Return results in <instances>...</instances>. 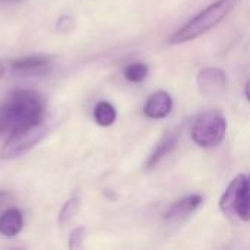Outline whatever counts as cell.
<instances>
[{"mask_svg": "<svg viewBox=\"0 0 250 250\" xmlns=\"http://www.w3.org/2000/svg\"><path fill=\"white\" fill-rule=\"evenodd\" d=\"M45 100L32 89H15L0 104V136L44 122Z\"/></svg>", "mask_w": 250, "mask_h": 250, "instance_id": "6da1fadb", "label": "cell"}, {"mask_svg": "<svg viewBox=\"0 0 250 250\" xmlns=\"http://www.w3.org/2000/svg\"><path fill=\"white\" fill-rule=\"evenodd\" d=\"M239 0H217L188 21L182 28H179L170 38L168 44L179 45L189 41H193L204 34L209 32L215 26H218L237 6Z\"/></svg>", "mask_w": 250, "mask_h": 250, "instance_id": "7a4b0ae2", "label": "cell"}, {"mask_svg": "<svg viewBox=\"0 0 250 250\" xmlns=\"http://www.w3.org/2000/svg\"><path fill=\"white\" fill-rule=\"evenodd\" d=\"M227 135V120L220 111L207 110L201 113L192 127V141L202 149H214L223 144Z\"/></svg>", "mask_w": 250, "mask_h": 250, "instance_id": "3957f363", "label": "cell"}, {"mask_svg": "<svg viewBox=\"0 0 250 250\" xmlns=\"http://www.w3.org/2000/svg\"><path fill=\"white\" fill-rule=\"evenodd\" d=\"M47 133L48 127L44 125V122L12 132L1 146L0 158L3 161H9L22 157L23 154L35 148L47 136Z\"/></svg>", "mask_w": 250, "mask_h": 250, "instance_id": "277c9868", "label": "cell"}, {"mask_svg": "<svg viewBox=\"0 0 250 250\" xmlns=\"http://www.w3.org/2000/svg\"><path fill=\"white\" fill-rule=\"evenodd\" d=\"M227 73L217 66H207L201 69L196 75V86L198 91L208 98L218 97L224 94L227 88Z\"/></svg>", "mask_w": 250, "mask_h": 250, "instance_id": "5b68a950", "label": "cell"}, {"mask_svg": "<svg viewBox=\"0 0 250 250\" xmlns=\"http://www.w3.org/2000/svg\"><path fill=\"white\" fill-rule=\"evenodd\" d=\"M246 179H248L246 174H237L230 182V185L227 186V189L220 198V202H218L220 211L229 218H237V207L240 202V196H242V190L245 188Z\"/></svg>", "mask_w": 250, "mask_h": 250, "instance_id": "8992f818", "label": "cell"}, {"mask_svg": "<svg viewBox=\"0 0 250 250\" xmlns=\"http://www.w3.org/2000/svg\"><path fill=\"white\" fill-rule=\"evenodd\" d=\"M204 204V196L199 193L188 195L177 202H174L164 214V221L168 224H177L189 218L201 205Z\"/></svg>", "mask_w": 250, "mask_h": 250, "instance_id": "52a82bcc", "label": "cell"}, {"mask_svg": "<svg viewBox=\"0 0 250 250\" xmlns=\"http://www.w3.org/2000/svg\"><path fill=\"white\" fill-rule=\"evenodd\" d=\"M173 105H174L173 97L167 91L158 89V91H154L146 98L144 104V114L145 117L151 120H161L170 116Z\"/></svg>", "mask_w": 250, "mask_h": 250, "instance_id": "ba28073f", "label": "cell"}, {"mask_svg": "<svg viewBox=\"0 0 250 250\" xmlns=\"http://www.w3.org/2000/svg\"><path fill=\"white\" fill-rule=\"evenodd\" d=\"M179 144V133L177 132H166L163 135V138L158 141V144L155 145V148L152 149V152L149 154V157L146 158V163H145V170H152L155 168L166 157H168L177 146Z\"/></svg>", "mask_w": 250, "mask_h": 250, "instance_id": "9c48e42d", "label": "cell"}, {"mask_svg": "<svg viewBox=\"0 0 250 250\" xmlns=\"http://www.w3.org/2000/svg\"><path fill=\"white\" fill-rule=\"evenodd\" d=\"M51 67V59L47 56H26L16 59L10 63V69L23 75H41L47 73Z\"/></svg>", "mask_w": 250, "mask_h": 250, "instance_id": "30bf717a", "label": "cell"}, {"mask_svg": "<svg viewBox=\"0 0 250 250\" xmlns=\"http://www.w3.org/2000/svg\"><path fill=\"white\" fill-rule=\"evenodd\" d=\"M23 229V215L18 208H7L0 215V234L16 237Z\"/></svg>", "mask_w": 250, "mask_h": 250, "instance_id": "8fae6325", "label": "cell"}, {"mask_svg": "<svg viewBox=\"0 0 250 250\" xmlns=\"http://www.w3.org/2000/svg\"><path fill=\"white\" fill-rule=\"evenodd\" d=\"M94 120L101 127H110L117 120V110L108 101H100L94 107Z\"/></svg>", "mask_w": 250, "mask_h": 250, "instance_id": "7c38bea8", "label": "cell"}, {"mask_svg": "<svg viewBox=\"0 0 250 250\" xmlns=\"http://www.w3.org/2000/svg\"><path fill=\"white\" fill-rule=\"evenodd\" d=\"M149 73V67L146 63H142V62H135V63H130L125 67L123 70V75L125 78L129 81V82H133V83H141L146 79Z\"/></svg>", "mask_w": 250, "mask_h": 250, "instance_id": "4fadbf2b", "label": "cell"}, {"mask_svg": "<svg viewBox=\"0 0 250 250\" xmlns=\"http://www.w3.org/2000/svg\"><path fill=\"white\" fill-rule=\"evenodd\" d=\"M79 208H81V199L78 196H72L70 199H67L59 212V224L60 226L69 224L78 214Z\"/></svg>", "mask_w": 250, "mask_h": 250, "instance_id": "5bb4252c", "label": "cell"}, {"mask_svg": "<svg viewBox=\"0 0 250 250\" xmlns=\"http://www.w3.org/2000/svg\"><path fill=\"white\" fill-rule=\"evenodd\" d=\"M237 220H242L245 223L250 221V176H248L245 188L242 190L240 202L237 207Z\"/></svg>", "mask_w": 250, "mask_h": 250, "instance_id": "9a60e30c", "label": "cell"}, {"mask_svg": "<svg viewBox=\"0 0 250 250\" xmlns=\"http://www.w3.org/2000/svg\"><path fill=\"white\" fill-rule=\"evenodd\" d=\"M88 236V229L85 226L76 227L75 230H72L70 236H69V248L70 249H81L83 246V242Z\"/></svg>", "mask_w": 250, "mask_h": 250, "instance_id": "2e32d148", "label": "cell"}, {"mask_svg": "<svg viewBox=\"0 0 250 250\" xmlns=\"http://www.w3.org/2000/svg\"><path fill=\"white\" fill-rule=\"evenodd\" d=\"M73 26H75V21H73L72 16H67V15L60 16L59 21H57V23H56V28H57V31H60V32H67V31H70Z\"/></svg>", "mask_w": 250, "mask_h": 250, "instance_id": "e0dca14e", "label": "cell"}, {"mask_svg": "<svg viewBox=\"0 0 250 250\" xmlns=\"http://www.w3.org/2000/svg\"><path fill=\"white\" fill-rule=\"evenodd\" d=\"M12 199V195L6 190H0V208Z\"/></svg>", "mask_w": 250, "mask_h": 250, "instance_id": "ac0fdd59", "label": "cell"}, {"mask_svg": "<svg viewBox=\"0 0 250 250\" xmlns=\"http://www.w3.org/2000/svg\"><path fill=\"white\" fill-rule=\"evenodd\" d=\"M245 97H246V100L250 103V79L246 82V85H245Z\"/></svg>", "mask_w": 250, "mask_h": 250, "instance_id": "d6986e66", "label": "cell"}, {"mask_svg": "<svg viewBox=\"0 0 250 250\" xmlns=\"http://www.w3.org/2000/svg\"><path fill=\"white\" fill-rule=\"evenodd\" d=\"M3 75H4V66H3V64H0V79L3 78Z\"/></svg>", "mask_w": 250, "mask_h": 250, "instance_id": "ffe728a7", "label": "cell"}]
</instances>
